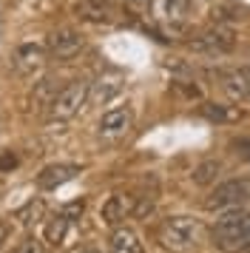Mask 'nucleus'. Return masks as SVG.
I'll return each mask as SVG.
<instances>
[{"mask_svg":"<svg viewBox=\"0 0 250 253\" xmlns=\"http://www.w3.org/2000/svg\"><path fill=\"white\" fill-rule=\"evenodd\" d=\"M213 245L222 253H245L250 251V211L230 208L213 225Z\"/></svg>","mask_w":250,"mask_h":253,"instance_id":"obj_1","label":"nucleus"},{"mask_svg":"<svg viewBox=\"0 0 250 253\" xmlns=\"http://www.w3.org/2000/svg\"><path fill=\"white\" fill-rule=\"evenodd\" d=\"M91 97V83L88 80H71L66 88H60L54 97V103L48 105V117L63 123V120H71V117L80 114V108L88 103Z\"/></svg>","mask_w":250,"mask_h":253,"instance_id":"obj_2","label":"nucleus"},{"mask_svg":"<svg viewBox=\"0 0 250 253\" xmlns=\"http://www.w3.org/2000/svg\"><path fill=\"white\" fill-rule=\"evenodd\" d=\"M202 236V225L191 216H170L159 228V242L170 251H188Z\"/></svg>","mask_w":250,"mask_h":253,"instance_id":"obj_3","label":"nucleus"},{"mask_svg":"<svg viewBox=\"0 0 250 253\" xmlns=\"http://www.w3.org/2000/svg\"><path fill=\"white\" fill-rule=\"evenodd\" d=\"M191 48L199 51V54H210V57H222V54H230L236 48V37H233V29L230 26L216 23L210 29H205L191 40Z\"/></svg>","mask_w":250,"mask_h":253,"instance_id":"obj_4","label":"nucleus"},{"mask_svg":"<svg viewBox=\"0 0 250 253\" xmlns=\"http://www.w3.org/2000/svg\"><path fill=\"white\" fill-rule=\"evenodd\" d=\"M250 199V179H227V182L216 185V191L205 199L208 211H230V208H242Z\"/></svg>","mask_w":250,"mask_h":253,"instance_id":"obj_5","label":"nucleus"},{"mask_svg":"<svg viewBox=\"0 0 250 253\" xmlns=\"http://www.w3.org/2000/svg\"><path fill=\"white\" fill-rule=\"evenodd\" d=\"M151 14L165 29H182L188 23V14H191V0H154Z\"/></svg>","mask_w":250,"mask_h":253,"instance_id":"obj_6","label":"nucleus"},{"mask_svg":"<svg viewBox=\"0 0 250 253\" xmlns=\"http://www.w3.org/2000/svg\"><path fill=\"white\" fill-rule=\"evenodd\" d=\"M83 46H85V40H83V35H80L77 29H57L48 37V54L57 60L74 57Z\"/></svg>","mask_w":250,"mask_h":253,"instance_id":"obj_7","label":"nucleus"},{"mask_svg":"<svg viewBox=\"0 0 250 253\" xmlns=\"http://www.w3.org/2000/svg\"><path fill=\"white\" fill-rule=\"evenodd\" d=\"M136 211V199L128 194H111L108 199H105V205H102L100 216L105 225H111V228H120V222L128 216H134Z\"/></svg>","mask_w":250,"mask_h":253,"instance_id":"obj_8","label":"nucleus"},{"mask_svg":"<svg viewBox=\"0 0 250 253\" xmlns=\"http://www.w3.org/2000/svg\"><path fill=\"white\" fill-rule=\"evenodd\" d=\"M77 173H80V165H71V162L48 165V168H43V171L37 173V188H43V191H54V188H60V185L71 182Z\"/></svg>","mask_w":250,"mask_h":253,"instance_id":"obj_9","label":"nucleus"},{"mask_svg":"<svg viewBox=\"0 0 250 253\" xmlns=\"http://www.w3.org/2000/svg\"><path fill=\"white\" fill-rule=\"evenodd\" d=\"M222 88L230 100H250V63L248 66H242V69H230L222 74Z\"/></svg>","mask_w":250,"mask_h":253,"instance_id":"obj_10","label":"nucleus"},{"mask_svg":"<svg viewBox=\"0 0 250 253\" xmlns=\"http://www.w3.org/2000/svg\"><path fill=\"white\" fill-rule=\"evenodd\" d=\"M74 12L85 20H94V23H114L120 9H117L114 0H83V3L74 6Z\"/></svg>","mask_w":250,"mask_h":253,"instance_id":"obj_11","label":"nucleus"},{"mask_svg":"<svg viewBox=\"0 0 250 253\" xmlns=\"http://www.w3.org/2000/svg\"><path fill=\"white\" fill-rule=\"evenodd\" d=\"M131 123H134L131 108H111V111H105L100 117L97 128H100L102 137H120V134H125L131 128Z\"/></svg>","mask_w":250,"mask_h":253,"instance_id":"obj_12","label":"nucleus"},{"mask_svg":"<svg viewBox=\"0 0 250 253\" xmlns=\"http://www.w3.org/2000/svg\"><path fill=\"white\" fill-rule=\"evenodd\" d=\"M108 251L111 253H145V248H142V239H139V233L134 228L120 225V228H114L111 239H108Z\"/></svg>","mask_w":250,"mask_h":253,"instance_id":"obj_13","label":"nucleus"},{"mask_svg":"<svg viewBox=\"0 0 250 253\" xmlns=\"http://www.w3.org/2000/svg\"><path fill=\"white\" fill-rule=\"evenodd\" d=\"M45 63V51L34 43H26V46L17 48V69L20 74H34L37 69H43Z\"/></svg>","mask_w":250,"mask_h":253,"instance_id":"obj_14","label":"nucleus"},{"mask_svg":"<svg viewBox=\"0 0 250 253\" xmlns=\"http://www.w3.org/2000/svg\"><path fill=\"white\" fill-rule=\"evenodd\" d=\"M57 83L51 80V77H45V80L34 83V91H32V108L34 111H43V108H48V105L54 103L57 97Z\"/></svg>","mask_w":250,"mask_h":253,"instance_id":"obj_15","label":"nucleus"},{"mask_svg":"<svg viewBox=\"0 0 250 253\" xmlns=\"http://www.w3.org/2000/svg\"><path fill=\"white\" fill-rule=\"evenodd\" d=\"M199 111H202V117L210 120V123H233V120L242 117L239 108H230V105H222V103H202Z\"/></svg>","mask_w":250,"mask_h":253,"instance_id":"obj_16","label":"nucleus"},{"mask_svg":"<svg viewBox=\"0 0 250 253\" xmlns=\"http://www.w3.org/2000/svg\"><path fill=\"white\" fill-rule=\"evenodd\" d=\"M71 222H74V219L60 211V213H57V216L48 222V228H45V242H51L54 248H57V245H63V242H66V233H68V225H71Z\"/></svg>","mask_w":250,"mask_h":253,"instance_id":"obj_17","label":"nucleus"},{"mask_svg":"<svg viewBox=\"0 0 250 253\" xmlns=\"http://www.w3.org/2000/svg\"><path fill=\"white\" fill-rule=\"evenodd\" d=\"M219 173H222V162L219 160H205V162H199V165L193 168L191 176H193L196 185H213Z\"/></svg>","mask_w":250,"mask_h":253,"instance_id":"obj_18","label":"nucleus"},{"mask_svg":"<svg viewBox=\"0 0 250 253\" xmlns=\"http://www.w3.org/2000/svg\"><path fill=\"white\" fill-rule=\"evenodd\" d=\"M43 216H45V202L43 199H32V202H26V205L17 211V219H20L26 228H34Z\"/></svg>","mask_w":250,"mask_h":253,"instance_id":"obj_19","label":"nucleus"},{"mask_svg":"<svg viewBox=\"0 0 250 253\" xmlns=\"http://www.w3.org/2000/svg\"><path fill=\"white\" fill-rule=\"evenodd\" d=\"M213 17H216V23H242V20H245V17H248V12H245V9H242V6H216L213 9Z\"/></svg>","mask_w":250,"mask_h":253,"instance_id":"obj_20","label":"nucleus"},{"mask_svg":"<svg viewBox=\"0 0 250 253\" xmlns=\"http://www.w3.org/2000/svg\"><path fill=\"white\" fill-rule=\"evenodd\" d=\"M100 83H102V85L91 88V94H94V100H97V103H108L114 94L123 88V83L117 80V77H114V80H102V77H100Z\"/></svg>","mask_w":250,"mask_h":253,"instance_id":"obj_21","label":"nucleus"},{"mask_svg":"<svg viewBox=\"0 0 250 253\" xmlns=\"http://www.w3.org/2000/svg\"><path fill=\"white\" fill-rule=\"evenodd\" d=\"M17 253H43V242L37 239V236H26L17 245Z\"/></svg>","mask_w":250,"mask_h":253,"instance_id":"obj_22","label":"nucleus"},{"mask_svg":"<svg viewBox=\"0 0 250 253\" xmlns=\"http://www.w3.org/2000/svg\"><path fill=\"white\" fill-rule=\"evenodd\" d=\"M233 151H236L242 160H250V137H242V139H233Z\"/></svg>","mask_w":250,"mask_h":253,"instance_id":"obj_23","label":"nucleus"},{"mask_svg":"<svg viewBox=\"0 0 250 253\" xmlns=\"http://www.w3.org/2000/svg\"><path fill=\"white\" fill-rule=\"evenodd\" d=\"M17 165V157L14 154H6V157H0V171H11Z\"/></svg>","mask_w":250,"mask_h":253,"instance_id":"obj_24","label":"nucleus"},{"mask_svg":"<svg viewBox=\"0 0 250 253\" xmlns=\"http://www.w3.org/2000/svg\"><path fill=\"white\" fill-rule=\"evenodd\" d=\"M6 236H9V225H6V222H0V248H3Z\"/></svg>","mask_w":250,"mask_h":253,"instance_id":"obj_25","label":"nucleus"},{"mask_svg":"<svg viewBox=\"0 0 250 253\" xmlns=\"http://www.w3.org/2000/svg\"><path fill=\"white\" fill-rule=\"evenodd\" d=\"M77 253H100L97 248H83V251H77Z\"/></svg>","mask_w":250,"mask_h":253,"instance_id":"obj_26","label":"nucleus"},{"mask_svg":"<svg viewBox=\"0 0 250 253\" xmlns=\"http://www.w3.org/2000/svg\"><path fill=\"white\" fill-rule=\"evenodd\" d=\"M248 57H250V54H248Z\"/></svg>","mask_w":250,"mask_h":253,"instance_id":"obj_27","label":"nucleus"}]
</instances>
